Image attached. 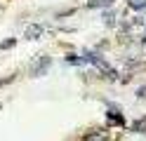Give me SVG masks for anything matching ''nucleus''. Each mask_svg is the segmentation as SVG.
Here are the masks:
<instances>
[{
	"label": "nucleus",
	"mask_w": 146,
	"mask_h": 141,
	"mask_svg": "<svg viewBox=\"0 0 146 141\" xmlns=\"http://www.w3.org/2000/svg\"><path fill=\"white\" fill-rule=\"evenodd\" d=\"M42 33V26H31L29 31H26V38H35V35H40Z\"/></svg>",
	"instance_id": "nucleus-1"
},
{
	"label": "nucleus",
	"mask_w": 146,
	"mask_h": 141,
	"mask_svg": "<svg viewBox=\"0 0 146 141\" xmlns=\"http://www.w3.org/2000/svg\"><path fill=\"white\" fill-rule=\"evenodd\" d=\"M132 7L134 9H144L146 7V0H132Z\"/></svg>",
	"instance_id": "nucleus-2"
}]
</instances>
